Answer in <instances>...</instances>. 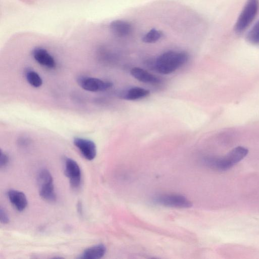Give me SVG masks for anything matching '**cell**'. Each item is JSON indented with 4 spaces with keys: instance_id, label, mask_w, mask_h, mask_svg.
Listing matches in <instances>:
<instances>
[{
    "instance_id": "6da1fadb",
    "label": "cell",
    "mask_w": 259,
    "mask_h": 259,
    "mask_svg": "<svg viewBox=\"0 0 259 259\" xmlns=\"http://www.w3.org/2000/svg\"><path fill=\"white\" fill-rule=\"evenodd\" d=\"M188 55L185 52L169 51L159 55L156 60L155 68L161 74H170L185 64Z\"/></svg>"
},
{
    "instance_id": "7a4b0ae2",
    "label": "cell",
    "mask_w": 259,
    "mask_h": 259,
    "mask_svg": "<svg viewBox=\"0 0 259 259\" xmlns=\"http://www.w3.org/2000/svg\"><path fill=\"white\" fill-rule=\"evenodd\" d=\"M258 9V0L246 1L234 26L236 33H241L248 28L257 15Z\"/></svg>"
},
{
    "instance_id": "3957f363",
    "label": "cell",
    "mask_w": 259,
    "mask_h": 259,
    "mask_svg": "<svg viewBox=\"0 0 259 259\" xmlns=\"http://www.w3.org/2000/svg\"><path fill=\"white\" fill-rule=\"evenodd\" d=\"M37 184L40 197L46 201L54 202L56 200L53 177L50 171L43 169L37 175Z\"/></svg>"
},
{
    "instance_id": "277c9868",
    "label": "cell",
    "mask_w": 259,
    "mask_h": 259,
    "mask_svg": "<svg viewBox=\"0 0 259 259\" xmlns=\"http://www.w3.org/2000/svg\"><path fill=\"white\" fill-rule=\"evenodd\" d=\"M77 82L83 90L92 92L107 90L110 89L113 85L112 83L109 81L84 76H79L77 78Z\"/></svg>"
},
{
    "instance_id": "5b68a950",
    "label": "cell",
    "mask_w": 259,
    "mask_h": 259,
    "mask_svg": "<svg viewBox=\"0 0 259 259\" xmlns=\"http://www.w3.org/2000/svg\"><path fill=\"white\" fill-rule=\"evenodd\" d=\"M154 199L156 203L165 206L182 208L192 206L191 202L181 195L163 194L156 197Z\"/></svg>"
},
{
    "instance_id": "8992f818",
    "label": "cell",
    "mask_w": 259,
    "mask_h": 259,
    "mask_svg": "<svg viewBox=\"0 0 259 259\" xmlns=\"http://www.w3.org/2000/svg\"><path fill=\"white\" fill-rule=\"evenodd\" d=\"M247 149L242 146H238L233 149L225 156L220 158V166L221 170H226L231 168L243 159L248 153Z\"/></svg>"
},
{
    "instance_id": "52a82bcc",
    "label": "cell",
    "mask_w": 259,
    "mask_h": 259,
    "mask_svg": "<svg viewBox=\"0 0 259 259\" xmlns=\"http://www.w3.org/2000/svg\"><path fill=\"white\" fill-rule=\"evenodd\" d=\"M65 169L66 176L69 179L71 186L74 188H77L81 183V170L78 163L73 159L66 157L64 159Z\"/></svg>"
},
{
    "instance_id": "ba28073f",
    "label": "cell",
    "mask_w": 259,
    "mask_h": 259,
    "mask_svg": "<svg viewBox=\"0 0 259 259\" xmlns=\"http://www.w3.org/2000/svg\"><path fill=\"white\" fill-rule=\"evenodd\" d=\"M73 144L87 160H92L95 158L97 148L95 143L92 140L75 137L73 139Z\"/></svg>"
},
{
    "instance_id": "9c48e42d",
    "label": "cell",
    "mask_w": 259,
    "mask_h": 259,
    "mask_svg": "<svg viewBox=\"0 0 259 259\" xmlns=\"http://www.w3.org/2000/svg\"><path fill=\"white\" fill-rule=\"evenodd\" d=\"M32 56L40 65L48 68L53 69L56 66L53 56L45 48L36 47L32 50Z\"/></svg>"
},
{
    "instance_id": "30bf717a",
    "label": "cell",
    "mask_w": 259,
    "mask_h": 259,
    "mask_svg": "<svg viewBox=\"0 0 259 259\" xmlns=\"http://www.w3.org/2000/svg\"><path fill=\"white\" fill-rule=\"evenodd\" d=\"M9 199L13 206L19 211L24 210L27 205L26 195L22 192L10 189L7 192Z\"/></svg>"
},
{
    "instance_id": "8fae6325",
    "label": "cell",
    "mask_w": 259,
    "mask_h": 259,
    "mask_svg": "<svg viewBox=\"0 0 259 259\" xmlns=\"http://www.w3.org/2000/svg\"><path fill=\"white\" fill-rule=\"evenodd\" d=\"M109 27L114 35L121 37L128 35L132 30L131 24L122 20H115L112 21Z\"/></svg>"
},
{
    "instance_id": "7c38bea8",
    "label": "cell",
    "mask_w": 259,
    "mask_h": 259,
    "mask_svg": "<svg viewBox=\"0 0 259 259\" xmlns=\"http://www.w3.org/2000/svg\"><path fill=\"white\" fill-rule=\"evenodd\" d=\"M131 74L135 78L144 83L156 84L160 82L159 77L141 68H132Z\"/></svg>"
},
{
    "instance_id": "4fadbf2b",
    "label": "cell",
    "mask_w": 259,
    "mask_h": 259,
    "mask_svg": "<svg viewBox=\"0 0 259 259\" xmlns=\"http://www.w3.org/2000/svg\"><path fill=\"white\" fill-rule=\"evenodd\" d=\"M106 251V246L103 244H99L85 249L79 258L82 259H99L104 255Z\"/></svg>"
},
{
    "instance_id": "5bb4252c",
    "label": "cell",
    "mask_w": 259,
    "mask_h": 259,
    "mask_svg": "<svg viewBox=\"0 0 259 259\" xmlns=\"http://www.w3.org/2000/svg\"><path fill=\"white\" fill-rule=\"evenodd\" d=\"M150 91L140 87H133L120 94L121 98L128 100H136L148 96Z\"/></svg>"
},
{
    "instance_id": "9a60e30c",
    "label": "cell",
    "mask_w": 259,
    "mask_h": 259,
    "mask_svg": "<svg viewBox=\"0 0 259 259\" xmlns=\"http://www.w3.org/2000/svg\"><path fill=\"white\" fill-rule=\"evenodd\" d=\"M163 35L162 31L152 29L143 36L142 40L146 44L154 43L159 40Z\"/></svg>"
},
{
    "instance_id": "2e32d148",
    "label": "cell",
    "mask_w": 259,
    "mask_h": 259,
    "mask_svg": "<svg viewBox=\"0 0 259 259\" xmlns=\"http://www.w3.org/2000/svg\"><path fill=\"white\" fill-rule=\"evenodd\" d=\"M25 76L28 82L34 88H39L42 84V78L37 72L33 70H27Z\"/></svg>"
},
{
    "instance_id": "e0dca14e",
    "label": "cell",
    "mask_w": 259,
    "mask_h": 259,
    "mask_svg": "<svg viewBox=\"0 0 259 259\" xmlns=\"http://www.w3.org/2000/svg\"><path fill=\"white\" fill-rule=\"evenodd\" d=\"M246 39L252 44L259 45V19L248 32Z\"/></svg>"
},
{
    "instance_id": "ac0fdd59",
    "label": "cell",
    "mask_w": 259,
    "mask_h": 259,
    "mask_svg": "<svg viewBox=\"0 0 259 259\" xmlns=\"http://www.w3.org/2000/svg\"><path fill=\"white\" fill-rule=\"evenodd\" d=\"M0 221L3 224H7L10 222L9 215L2 206L0 208Z\"/></svg>"
},
{
    "instance_id": "d6986e66",
    "label": "cell",
    "mask_w": 259,
    "mask_h": 259,
    "mask_svg": "<svg viewBox=\"0 0 259 259\" xmlns=\"http://www.w3.org/2000/svg\"><path fill=\"white\" fill-rule=\"evenodd\" d=\"M9 161L8 155L1 150L0 152V166L1 167L6 166Z\"/></svg>"
},
{
    "instance_id": "ffe728a7",
    "label": "cell",
    "mask_w": 259,
    "mask_h": 259,
    "mask_svg": "<svg viewBox=\"0 0 259 259\" xmlns=\"http://www.w3.org/2000/svg\"><path fill=\"white\" fill-rule=\"evenodd\" d=\"M77 210L78 212L81 215L82 214L83 209L81 202L78 201L77 204Z\"/></svg>"
}]
</instances>
